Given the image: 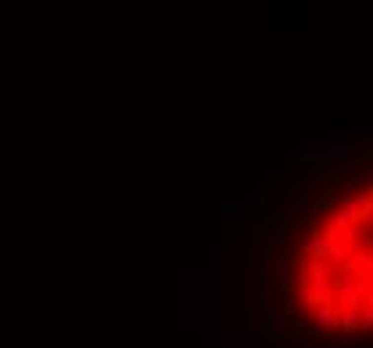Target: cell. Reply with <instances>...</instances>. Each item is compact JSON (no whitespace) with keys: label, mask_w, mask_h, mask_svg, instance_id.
<instances>
[{"label":"cell","mask_w":373,"mask_h":348,"mask_svg":"<svg viewBox=\"0 0 373 348\" xmlns=\"http://www.w3.org/2000/svg\"><path fill=\"white\" fill-rule=\"evenodd\" d=\"M344 182H346V185H349V188L368 185V182H371V174H368V172H360V169H354V172H349V174L344 177Z\"/></svg>","instance_id":"obj_4"},{"label":"cell","mask_w":373,"mask_h":348,"mask_svg":"<svg viewBox=\"0 0 373 348\" xmlns=\"http://www.w3.org/2000/svg\"><path fill=\"white\" fill-rule=\"evenodd\" d=\"M285 244V228L277 222V220H268L258 228V249L263 252H274V249Z\"/></svg>","instance_id":"obj_2"},{"label":"cell","mask_w":373,"mask_h":348,"mask_svg":"<svg viewBox=\"0 0 373 348\" xmlns=\"http://www.w3.org/2000/svg\"><path fill=\"white\" fill-rule=\"evenodd\" d=\"M287 332L293 335V338L301 343V340H306L309 338V332H311V319L306 314H301L298 316V321H287Z\"/></svg>","instance_id":"obj_3"},{"label":"cell","mask_w":373,"mask_h":348,"mask_svg":"<svg viewBox=\"0 0 373 348\" xmlns=\"http://www.w3.org/2000/svg\"><path fill=\"white\" fill-rule=\"evenodd\" d=\"M371 324H373V311H371V305L363 311V329H371Z\"/></svg>","instance_id":"obj_7"},{"label":"cell","mask_w":373,"mask_h":348,"mask_svg":"<svg viewBox=\"0 0 373 348\" xmlns=\"http://www.w3.org/2000/svg\"><path fill=\"white\" fill-rule=\"evenodd\" d=\"M309 319H311V324H317V329H320V338H328L333 329H341V314L328 303L314 305Z\"/></svg>","instance_id":"obj_1"},{"label":"cell","mask_w":373,"mask_h":348,"mask_svg":"<svg viewBox=\"0 0 373 348\" xmlns=\"http://www.w3.org/2000/svg\"><path fill=\"white\" fill-rule=\"evenodd\" d=\"M266 204H268V193H266V190H258V193H255V196H253V206H258V209H263Z\"/></svg>","instance_id":"obj_6"},{"label":"cell","mask_w":373,"mask_h":348,"mask_svg":"<svg viewBox=\"0 0 373 348\" xmlns=\"http://www.w3.org/2000/svg\"><path fill=\"white\" fill-rule=\"evenodd\" d=\"M336 338L338 340H365V335H363V329H338Z\"/></svg>","instance_id":"obj_5"}]
</instances>
